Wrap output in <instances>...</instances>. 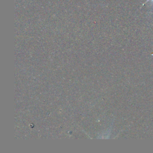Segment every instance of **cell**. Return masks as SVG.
<instances>
[{"instance_id": "1", "label": "cell", "mask_w": 153, "mask_h": 153, "mask_svg": "<svg viewBox=\"0 0 153 153\" xmlns=\"http://www.w3.org/2000/svg\"><path fill=\"white\" fill-rule=\"evenodd\" d=\"M152 1V3H153V0H146V1H145V3H144V4H143V5H145V4H146V3H148V1Z\"/></svg>"}]
</instances>
